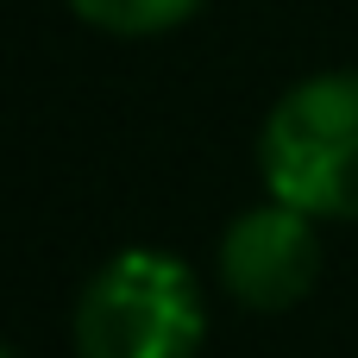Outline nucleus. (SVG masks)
I'll return each instance as SVG.
<instances>
[{"mask_svg": "<svg viewBox=\"0 0 358 358\" xmlns=\"http://www.w3.org/2000/svg\"><path fill=\"white\" fill-rule=\"evenodd\" d=\"M6 358H19V352H6Z\"/></svg>", "mask_w": 358, "mask_h": 358, "instance_id": "nucleus-5", "label": "nucleus"}, {"mask_svg": "<svg viewBox=\"0 0 358 358\" xmlns=\"http://www.w3.org/2000/svg\"><path fill=\"white\" fill-rule=\"evenodd\" d=\"M264 189L315 220H358V76L296 82L258 132Z\"/></svg>", "mask_w": 358, "mask_h": 358, "instance_id": "nucleus-1", "label": "nucleus"}, {"mask_svg": "<svg viewBox=\"0 0 358 358\" xmlns=\"http://www.w3.org/2000/svg\"><path fill=\"white\" fill-rule=\"evenodd\" d=\"M208 334L201 289L170 252H113L76 302L82 358H195Z\"/></svg>", "mask_w": 358, "mask_h": 358, "instance_id": "nucleus-2", "label": "nucleus"}, {"mask_svg": "<svg viewBox=\"0 0 358 358\" xmlns=\"http://www.w3.org/2000/svg\"><path fill=\"white\" fill-rule=\"evenodd\" d=\"M315 277H321L315 214H302L277 195H271V208H245L220 239V283L258 315L296 308L315 289Z\"/></svg>", "mask_w": 358, "mask_h": 358, "instance_id": "nucleus-3", "label": "nucleus"}, {"mask_svg": "<svg viewBox=\"0 0 358 358\" xmlns=\"http://www.w3.org/2000/svg\"><path fill=\"white\" fill-rule=\"evenodd\" d=\"M76 19L101 25V31H120V38H151V31H170L182 25L201 0H69Z\"/></svg>", "mask_w": 358, "mask_h": 358, "instance_id": "nucleus-4", "label": "nucleus"}]
</instances>
